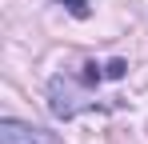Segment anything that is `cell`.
I'll return each instance as SVG.
<instances>
[{
	"instance_id": "obj_2",
	"label": "cell",
	"mask_w": 148,
	"mask_h": 144,
	"mask_svg": "<svg viewBox=\"0 0 148 144\" xmlns=\"http://www.w3.org/2000/svg\"><path fill=\"white\" fill-rule=\"evenodd\" d=\"M0 144H56L48 132L20 124V120H0Z\"/></svg>"
},
{
	"instance_id": "obj_3",
	"label": "cell",
	"mask_w": 148,
	"mask_h": 144,
	"mask_svg": "<svg viewBox=\"0 0 148 144\" xmlns=\"http://www.w3.org/2000/svg\"><path fill=\"white\" fill-rule=\"evenodd\" d=\"M56 4H64L76 20H88V16H92V0H56Z\"/></svg>"
},
{
	"instance_id": "obj_1",
	"label": "cell",
	"mask_w": 148,
	"mask_h": 144,
	"mask_svg": "<svg viewBox=\"0 0 148 144\" xmlns=\"http://www.w3.org/2000/svg\"><path fill=\"white\" fill-rule=\"evenodd\" d=\"M88 80L80 76H52V84H48V108H52V116L56 120H72L76 112H84L92 100H88Z\"/></svg>"
}]
</instances>
